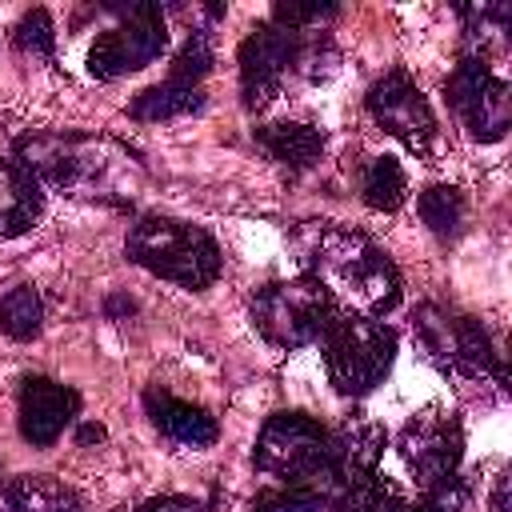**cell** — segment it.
<instances>
[{
	"instance_id": "d4e9b609",
	"label": "cell",
	"mask_w": 512,
	"mask_h": 512,
	"mask_svg": "<svg viewBox=\"0 0 512 512\" xmlns=\"http://www.w3.org/2000/svg\"><path fill=\"white\" fill-rule=\"evenodd\" d=\"M208 72H212V40H208V32H204V28H196V32H188L184 48L176 52V60H172V72H168V80L200 88V80H204Z\"/></svg>"
},
{
	"instance_id": "6da1fadb",
	"label": "cell",
	"mask_w": 512,
	"mask_h": 512,
	"mask_svg": "<svg viewBox=\"0 0 512 512\" xmlns=\"http://www.w3.org/2000/svg\"><path fill=\"white\" fill-rule=\"evenodd\" d=\"M304 268L324 284L332 300H344L356 316H388L400 304V272L364 232L340 224H308L304 228Z\"/></svg>"
},
{
	"instance_id": "3957f363",
	"label": "cell",
	"mask_w": 512,
	"mask_h": 512,
	"mask_svg": "<svg viewBox=\"0 0 512 512\" xmlns=\"http://www.w3.org/2000/svg\"><path fill=\"white\" fill-rule=\"evenodd\" d=\"M324 344V364H328V380L336 392L344 396H364L376 384H384V376L392 372L396 360V332L372 316H356V312H336L320 336Z\"/></svg>"
},
{
	"instance_id": "7c38bea8",
	"label": "cell",
	"mask_w": 512,
	"mask_h": 512,
	"mask_svg": "<svg viewBox=\"0 0 512 512\" xmlns=\"http://www.w3.org/2000/svg\"><path fill=\"white\" fill-rule=\"evenodd\" d=\"M396 452L404 460V468L416 476L420 488L452 476L464 460V428L452 412H440V408H428V412H416L400 436H396Z\"/></svg>"
},
{
	"instance_id": "7a4b0ae2",
	"label": "cell",
	"mask_w": 512,
	"mask_h": 512,
	"mask_svg": "<svg viewBox=\"0 0 512 512\" xmlns=\"http://www.w3.org/2000/svg\"><path fill=\"white\" fill-rule=\"evenodd\" d=\"M124 256L140 264L144 272L172 280L180 288H192V292L208 288L224 268L220 244L204 228L188 220H172V216H140L128 228Z\"/></svg>"
},
{
	"instance_id": "8992f818",
	"label": "cell",
	"mask_w": 512,
	"mask_h": 512,
	"mask_svg": "<svg viewBox=\"0 0 512 512\" xmlns=\"http://www.w3.org/2000/svg\"><path fill=\"white\" fill-rule=\"evenodd\" d=\"M336 316V300L308 272L296 280H272L252 296V324L276 348H304L324 336Z\"/></svg>"
},
{
	"instance_id": "5bb4252c",
	"label": "cell",
	"mask_w": 512,
	"mask_h": 512,
	"mask_svg": "<svg viewBox=\"0 0 512 512\" xmlns=\"http://www.w3.org/2000/svg\"><path fill=\"white\" fill-rule=\"evenodd\" d=\"M80 412V392L48 380V376H28L20 388V436L32 448H48L60 440V432L76 420Z\"/></svg>"
},
{
	"instance_id": "83f0119b",
	"label": "cell",
	"mask_w": 512,
	"mask_h": 512,
	"mask_svg": "<svg viewBox=\"0 0 512 512\" xmlns=\"http://www.w3.org/2000/svg\"><path fill=\"white\" fill-rule=\"evenodd\" d=\"M468 500H472V484L460 472H452V476H444V480L424 488L420 508H428V512H464Z\"/></svg>"
},
{
	"instance_id": "ac0fdd59",
	"label": "cell",
	"mask_w": 512,
	"mask_h": 512,
	"mask_svg": "<svg viewBox=\"0 0 512 512\" xmlns=\"http://www.w3.org/2000/svg\"><path fill=\"white\" fill-rule=\"evenodd\" d=\"M200 108H204V92H200V88L164 80V84H152V88H144L140 96H132L128 116L140 120V124H160V120L192 116V112H200Z\"/></svg>"
},
{
	"instance_id": "cb8c5ba5",
	"label": "cell",
	"mask_w": 512,
	"mask_h": 512,
	"mask_svg": "<svg viewBox=\"0 0 512 512\" xmlns=\"http://www.w3.org/2000/svg\"><path fill=\"white\" fill-rule=\"evenodd\" d=\"M12 40H16V48H20L24 56L52 60V52H56V24H52L48 8H28V12L16 20Z\"/></svg>"
},
{
	"instance_id": "2e32d148",
	"label": "cell",
	"mask_w": 512,
	"mask_h": 512,
	"mask_svg": "<svg viewBox=\"0 0 512 512\" xmlns=\"http://www.w3.org/2000/svg\"><path fill=\"white\" fill-rule=\"evenodd\" d=\"M44 212L40 180L20 160H0V240L28 232Z\"/></svg>"
},
{
	"instance_id": "603a6c76",
	"label": "cell",
	"mask_w": 512,
	"mask_h": 512,
	"mask_svg": "<svg viewBox=\"0 0 512 512\" xmlns=\"http://www.w3.org/2000/svg\"><path fill=\"white\" fill-rule=\"evenodd\" d=\"M416 208H420V220L428 224V232H436L440 240H452L460 232V224H464V192L452 188V184L424 188Z\"/></svg>"
},
{
	"instance_id": "277c9868",
	"label": "cell",
	"mask_w": 512,
	"mask_h": 512,
	"mask_svg": "<svg viewBox=\"0 0 512 512\" xmlns=\"http://www.w3.org/2000/svg\"><path fill=\"white\" fill-rule=\"evenodd\" d=\"M412 336L440 372H456L468 380L496 376V384H504L500 352L476 316H464L444 304H420L412 316Z\"/></svg>"
},
{
	"instance_id": "4fadbf2b",
	"label": "cell",
	"mask_w": 512,
	"mask_h": 512,
	"mask_svg": "<svg viewBox=\"0 0 512 512\" xmlns=\"http://www.w3.org/2000/svg\"><path fill=\"white\" fill-rule=\"evenodd\" d=\"M384 444H388L384 424H376L368 416H344L340 428H332V436H328V476H324L328 500L340 488L356 484L360 476L376 472V464L384 456Z\"/></svg>"
},
{
	"instance_id": "9c48e42d",
	"label": "cell",
	"mask_w": 512,
	"mask_h": 512,
	"mask_svg": "<svg viewBox=\"0 0 512 512\" xmlns=\"http://www.w3.org/2000/svg\"><path fill=\"white\" fill-rule=\"evenodd\" d=\"M448 104L464 120L468 136L492 144L512 124V96L508 84L492 72L484 56H460V64L448 76Z\"/></svg>"
},
{
	"instance_id": "9a60e30c",
	"label": "cell",
	"mask_w": 512,
	"mask_h": 512,
	"mask_svg": "<svg viewBox=\"0 0 512 512\" xmlns=\"http://www.w3.org/2000/svg\"><path fill=\"white\" fill-rule=\"evenodd\" d=\"M144 412H148V420H152V428L160 436H168L172 444H184V448H208L220 436L216 416L208 408L188 404V400H176L164 388H148L144 392Z\"/></svg>"
},
{
	"instance_id": "5b68a950",
	"label": "cell",
	"mask_w": 512,
	"mask_h": 512,
	"mask_svg": "<svg viewBox=\"0 0 512 512\" xmlns=\"http://www.w3.org/2000/svg\"><path fill=\"white\" fill-rule=\"evenodd\" d=\"M328 428L304 412H276L264 420L256 448H252V464L264 476H276L284 484H304L316 488L328 500L324 476H328Z\"/></svg>"
},
{
	"instance_id": "f546056e",
	"label": "cell",
	"mask_w": 512,
	"mask_h": 512,
	"mask_svg": "<svg viewBox=\"0 0 512 512\" xmlns=\"http://www.w3.org/2000/svg\"><path fill=\"white\" fill-rule=\"evenodd\" d=\"M104 312H108V320H124V316H132V312H136V300H132V296H124V292H116V296H108V300H104Z\"/></svg>"
},
{
	"instance_id": "ba28073f",
	"label": "cell",
	"mask_w": 512,
	"mask_h": 512,
	"mask_svg": "<svg viewBox=\"0 0 512 512\" xmlns=\"http://www.w3.org/2000/svg\"><path fill=\"white\" fill-rule=\"evenodd\" d=\"M304 40H308V32H292V28H280L272 20L256 24L240 40L236 64H240V100H244V108H252V112L268 108L284 92V84L292 76H300Z\"/></svg>"
},
{
	"instance_id": "ffe728a7",
	"label": "cell",
	"mask_w": 512,
	"mask_h": 512,
	"mask_svg": "<svg viewBox=\"0 0 512 512\" xmlns=\"http://www.w3.org/2000/svg\"><path fill=\"white\" fill-rule=\"evenodd\" d=\"M404 196H408L404 168L392 156H368V164L360 168V200L376 212H396Z\"/></svg>"
},
{
	"instance_id": "4dcf8cb0",
	"label": "cell",
	"mask_w": 512,
	"mask_h": 512,
	"mask_svg": "<svg viewBox=\"0 0 512 512\" xmlns=\"http://www.w3.org/2000/svg\"><path fill=\"white\" fill-rule=\"evenodd\" d=\"M508 488H512V472L504 468V472L496 476V488H492V512H512V504H508Z\"/></svg>"
},
{
	"instance_id": "7402d4cb",
	"label": "cell",
	"mask_w": 512,
	"mask_h": 512,
	"mask_svg": "<svg viewBox=\"0 0 512 512\" xmlns=\"http://www.w3.org/2000/svg\"><path fill=\"white\" fill-rule=\"evenodd\" d=\"M44 328V300L32 284H16L0 296V332L12 340H36Z\"/></svg>"
},
{
	"instance_id": "44dd1931",
	"label": "cell",
	"mask_w": 512,
	"mask_h": 512,
	"mask_svg": "<svg viewBox=\"0 0 512 512\" xmlns=\"http://www.w3.org/2000/svg\"><path fill=\"white\" fill-rule=\"evenodd\" d=\"M328 508H332V512H404L408 504H404L400 488H396L388 476L368 472V476H360L356 484L340 488V492L328 500Z\"/></svg>"
},
{
	"instance_id": "d6986e66",
	"label": "cell",
	"mask_w": 512,
	"mask_h": 512,
	"mask_svg": "<svg viewBox=\"0 0 512 512\" xmlns=\"http://www.w3.org/2000/svg\"><path fill=\"white\" fill-rule=\"evenodd\" d=\"M8 512H84L80 496L56 476H16L4 488Z\"/></svg>"
},
{
	"instance_id": "52a82bcc",
	"label": "cell",
	"mask_w": 512,
	"mask_h": 512,
	"mask_svg": "<svg viewBox=\"0 0 512 512\" xmlns=\"http://www.w3.org/2000/svg\"><path fill=\"white\" fill-rule=\"evenodd\" d=\"M104 8L116 12V28L100 32L88 48V72L96 80H120L164 56L168 48L164 4L140 0V4H104Z\"/></svg>"
},
{
	"instance_id": "e0dca14e",
	"label": "cell",
	"mask_w": 512,
	"mask_h": 512,
	"mask_svg": "<svg viewBox=\"0 0 512 512\" xmlns=\"http://www.w3.org/2000/svg\"><path fill=\"white\" fill-rule=\"evenodd\" d=\"M252 140L268 160H276L288 172H304L324 156V132L312 124H296V120L260 124L252 128Z\"/></svg>"
},
{
	"instance_id": "f1b7e54d",
	"label": "cell",
	"mask_w": 512,
	"mask_h": 512,
	"mask_svg": "<svg viewBox=\"0 0 512 512\" xmlns=\"http://www.w3.org/2000/svg\"><path fill=\"white\" fill-rule=\"evenodd\" d=\"M136 512H212V504L200 500V496H180V492H172V496H152V500H144Z\"/></svg>"
},
{
	"instance_id": "484cf974",
	"label": "cell",
	"mask_w": 512,
	"mask_h": 512,
	"mask_svg": "<svg viewBox=\"0 0 512 512\" xmlns=\"http://www.w3.org/2000/svg\"><path fill=\"white\" fill-rule=\"evenodd\" d=\"M328 500L316 492V488H304V484H284V488H264L248 512H324Z\"/></svg>"
},
{
	"instance_id": "d6a6232c",
	"label": "cell",
	"mask_w": 512,
	"mask_h": 512,
	"mask_svg": "<svg viewBox=\"0 0 512 512\" xmlns=\"http://www.w3.org/2000/svg\"><path fill=\"white\" fill-rule=\"evenodd\" d=\"M404 512H428V508H420V504H408V508H404Z\"/></svg>"
},
{
	"instance_id": "30bf717a",
	"label": "cell",
	"mask_w": 512,
	"mask_h": 512,
	"mask_svg": "<svg viewBox=\"0 0 512 512\" xmlns=\"http://www.w3.org/2000/svg\"><path fill=\"white\" fill-rule=\"evenodd\" d=\"M16 156L40 184L52 188H88L108 168L100 144L76 132H28L16 140Z\"/></svg>"
},
{
	"instance_id": "4316f807",
	"label": "cell",
	"mask_w": 512,
	"mask_h": 512,
	"mask_svg": "<svg viewBox=\"0 0 512 512\" xmlns=\"http://www.w3.org/2000/svg\"><path fill=\"white\" fill-rule=\"evenodd\" d=\"M340 8L336 4H324V0H312V4H300V0H276L272 8V24L280 28H292V32H308V28H320L324 20H332Z\"/></svg>"
},
{
	"instance_id": "8fae6325",
	"label": "cell",
	"mask_w": 512,
	"mask_h": 512,
	"mask_svg": "<svg viewBox=\"0 0 512 512\" xmlns=\"http://www.w3.org/2000/svg\"><path fill=\"white\" fill-rule=\"evenodd\" d=\"M364 104H368L372 120H376L388 136H396L408 152H416V156H428V152H432L436 132H440V128H436V112H432L428 96L420 92V84H416L404 68L384 72V76L368 88Z\"/></svg>"
},
{
	"instance_id": "1f68e13d",
	"label": "cell",
	"mask_w": 512,
	"mask_h": 512,
	"mask_svg": "<svg viewBox=\"0 0 512 512\" xmlns=\"http://www.w3.org/2000/svg\"><path fill=\"white\" fill-rule=\"evenodd\" d=\"M100 440H104V428H100V424H80V428H76V444H80V448L100 444Z\"/></svg>"
}]
</instances>
